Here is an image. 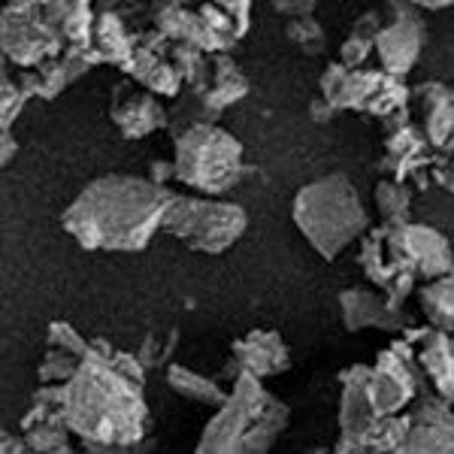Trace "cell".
<instances>
[{
	"label": "cell",
	"instance_id": "14",
	"mask_svg": "<svg viewBox=\"0 0 454 454\" xmlns=\"http://www.w3.org/2000/svg\"><path fill=\"white\" fill-rule=\"evenodd\" d=\"M340 312H342V325L346 331H376L385 333H400L406 327V315L403 309H391L385 297H379L376 291L367 288H348L340 294Z\"/></svg>",
	"mask_w": 454,
	"mask_h": 454
},
{
	"label": "cell",
	"instance_id": "32",
	"mask_svg": "<svg viewBox=\"0 0 454 454\" xmlns=\"http://www.w3.org/2000/svg\"><path fill=\"white\" fill-rule=\"evenodd\" d=\"M315 4L318 0H273V10L282 12V16H309L315 10Z\"/></svg>",
	"mask_w": 454,
	"mask_h": 454
},
{
	"label": "cell",
	"instance_id": "28",
	"mask_svg": "<svg viewBox=\"0 0 454 454\" xmlns=\"http://www.w3.org/2000/svg\"><path fill=\"white\" fill-rule=\"evenodd\" d=\"M79 361H82V357L70 355V351H64V348L49 346L46 357H43V364H40V370H36V376H40V382H67L73 372H76Z\"/></svg>",
	"mask_w": 454,
	"mask_h": 454
},
{
	"label": "cell",
	"instance_id": "19",
	"mask_svg": "<svg viewBox=\"0 0 454 454\" xmlns=\"http://www.w3.org/2000/svg\"><path fill=\"white\" fill-rule=\"evenodd\" d=\"M91 49L98 52L100 64L124 67L130 58V49H134V34L128 31V21L115 16V12L100 10V16H94L91 27Z\"/></svg>",
	"mask_w": 454,
	"mask_h": 454
},
{
	"label": "cell",
	"instance_id": "22",
	"mask_svg": "<svg viewBox=\"0 0 454 454\" xmlns=\"http://www.w3.org/2000/svg\"><path fill=\"white\" fill-rule=\"evenodd\" d=\"M19 85H21V91H25L27 98L55 100L70 82H67V76H64L61 64H58V55H55V58H46V61L34 64V67H25Z\"/></svg>",
	"mask_w": 454,
	"mask_h": 454
},
{
	"label": "cell",
	"instance_id": "12",
	"mask_svg": "<svg viewBox=\"0 0 454 454\" xmlns=\"http://www.w3.org/2000/svg\"><path fill=\"white\" fill-rule=\"evenodd\" d=\"M113 124L121 130V137L137 140V137H149L155 130L167 128V109L152 91H134L130 85H115L113 91Z\"/></svg>",
	"mask_w": 454,
	"mask_h": 454
},
{
	"label": "cell",
	"instance_id": "9",
	"mask_svg": "<svg viewBox=\"0 0 454 454\" xmlns=\"http://www.w3.org/2000/svg\"><path fill=\"white\" fill-rule=\"evenodd\" d=\"M424 40H427V25H424L419 6H412L409 0H387L385 21L372 36V49H376L385 73L406 76L419 64Z\"/></svg>",
	"mask_w": 454,
	"mask_h": 454
},
{
	"label": "cell",
	"instance_id": "6",
	"mask_svg": "<svg viewBox=\"0 0 454 454\" xmlns=\"http://www.w3.org/2000/svg\"><path fill=\"white\" fill-rule=\"evenodd\" d=\"M160 231H167L179 243L207 254L227 252L248 231V212L239 203L218 197H197L170 192V200L160 215Z\"/></svg>",
	"mask_w": 454,
	"mask_h": 454
},
{
	"label": "cell",
	"instance_id": "7",
	"mask_svg": "<svg viewBox=\"0 0 454 454\" xmlns=\"http://www.w3.org/2000/svg\"><path fill=\"white\" fill-rule=\"evenodd\" d=\"M70 0H6L0 10V52L19 67H34L64 52V12Z\"/></svg>",
	"mask_w": 454,
	"mask_h": 454
},
{
	"label": "cell",
	"instance_id": "3",
	"mask_svg": "<svg viewBox=\"0 0 454 454\" xmlns=\"http://www.w3.org/2000/svg\"><path fill=\"white\" fill-rule=\"evenodd\" d=\"M203 430L197 451L200 454H261L276 445L288 427V406L273 397L252 372H237L231 394L218 403Z\"/></svg>",
	"mask_w": 454,
	"mask_h": 454
},
{
	"label": "cell",
	"instance_id": "21",
	"mask_svg": "<svg viewBox=\"0 0 454 454\" xmlns=\"http://www.w3.org/2000/svg\"><path fill=\"white\" fill-rule=\"evenodd\" d=\"M421 309L427 315V321L436 331H449L454 325V285L451 273L449 276H436L427 279V285L421 288Z\"/></svg>",
	"mask_w": 454,
	"mask_h": 454
},
{
	"label": "cell",
	"instance_id": "29",
	"mask_svg": "<svg viewBox=\"0 0 454 454\" xmlns=\"http://www.w3.org/2000/svg\"><path fill=\"white\" fill-rule=\"evenodd\" d=\"M46 340H49V346H52V348H64V351H70V355H76V357H82L85 348H88V342L79 336L76 327L64 325V321H55V325L49 327Z\"/></svg>",
	"mask_w": 454,
	"mask_h": 454
},
{
	"label": "cell",
	"instance_id": "23",
	"mask_svg": "<svg viewBox=\"0 0 454 454\" xmlns=\"http://www.w3.org/2000/svg\"><path fill=\"white\" fill-rule=\"evenodd\" d=\"M376 207L382 215V224H403L409 222V209H412V194L397 179H385L376 185Z\"/></svg>",
	"mask_w": 454,
	"mask_h": 454
},
{
	"label": "cell",
	"instance_id": "37",
	"mask_svg": "<svg viewBox=\"0 0 454 454\" xmlns=\"http://www.w3.org/2000/svg\"><path fill=\"white\" fill-rule=\"evenodd\" d=\"M412 6H419V10H442V6H449L451 0H409Z\"/></svg>",
	"mask_w": 454,
	"mask_h": 454
},
{
	"label": "cell",
	"instance_id": "27",
	"mask_svg": "<svg viewBox=\"0 0 454 454\" xmlns=\"http://www.w3.org/2000/svg\"><path fill=\"white\" fill-rule=\"evenodd\" d=\"M94 27V6L91 0H70L64 12V43L67 46H88Z\"/></svg>",
	"mask_w": 454,
	"mask_h": 454
},
{
	"label": "cell",
	"instance_id": "25",
	"mask_svg": "<svg viewBox=\"0 0 454 454\" xmlns=\"http://www.w3.org/2000/svg\"><path fill=\"white\" fill-rule=\"evenodd\" d=\"M285 36H288L291 46H297V52L303 55H321L327 46L325 27L309 16H291L288 25H285Z\"/></svg>",
	"mask_w": 454,
	"mask_h": 454
},
{
	"label": "cell",
	"instance_id": "24",
	"mask_svg": "<svg viewBox=\"0 0 454 454\" xmlns=\"http://www.w3.org/2000/svg\"><path fill=\"white\" fill-rule=\"evenodd\" d=\"M25 449L27 451H70V430L64 421H36L25 427Z\"/></svg>",
	"mask_w": 454,
	"mask_h": 454
},
{
	"label": "cell",
	"instance_id": "35",
	"mask_svg": "<svg viewBox=\"0 0 454 454\" xmlns=\"http://www.w3.org/2000/svg\"><path fill=\"white\" fill-rule=\"evenodd\" d=\"M152 167H155V170H152L149 179L158 182V185H167V179L173 176V164H167V160H155Z\"/></svg>",
	"mask_w": 454,
	"mask_h": 454
},
{
	"label": "cell",
	"instance_id": "17",
	"mask_svg": "<svg viewBox=\"0 0 454 454\" xmlns=\"http://www.w3.org/2000/svg\"><path fill=\"white\" fill-rule=\"evenodd\" d=\"M419 367L424 370V376L434 382V391L439 397L451 400V333L449 331H424L419 340Z\"/></svg>",
	"mask_w": 454,
	"mask_h": 454
},
{
	"label": "cell",
	"instance_id": "11",
	"mask_svg": "<svg viewBox=\"0 0 454 454\" xmlns=\"http://www.w3.org/2000/svg\"><path fill=\"white\" fill-rule=\"evenodd\" d=\"M370 367L355 364L342 372V400H340V430L342 439L336 451H370V436L376 430L379 415L372 412L367 391Z\"/></svg>",
	"mask_w": 454,
	"mask_h": 454
},
{
	"label": "cell",
	"instance_id": "31",
	"mask_svg": "<svg viewBox=\"0 0 454 454\" xmlns=\"http://www.w3.org/2000/svg\"><path fill=\"white\" fill-rule=\"evenodd\" d=\"M155 4H158V0H98L100 10L115 12V16H121L124 21L134 19V16H140L143 10H149V16H152Z\"/></svg>",
	"mask_w": 454,
	"mask_h": 454
},
{
	"label": "cell",
	"instance_id": "13",
	"mask_svg": "<svg viewBox=\"0 0 454 454\" xmlns=\"http://www.w3.org/2000/svg\"><path fill=\"white\" fill-rule=\"evenodd\" d=\"M233 367L239 372H252L258 379L279 376L291 367V351L285 346L282 333L276 331H252L243 340L233 342Z\"/></svg>",
	"mask_w": 454,
	"mask_h": 454
},
{
	"label": "cell",
	"instance_id": "26",
	"mask_svg": "<svg viewBox=\"0 0 454 454\" xmlns=\"http://www.w3.org/2000/svg\"><path fill=\"white\" fill-rule=\"evenodd\" d=\"M27 104V94L21 91L19 82L10 79V70H6V55L0 52V137L10 134L12 121L19 119V113Z\"/></svg>",
	"mask_w": 454,
	"mask_h": 454
},
{
	"label": "cell",
	"instance_id": "5",
	"mask_svg": "<svg viewBox=\"0 0 454 454\" xmlns=\"http://www.w3.org/2000/svg\"><path fill=\"white\" fill-rule=\"evenodd\" d=\"M246 173L243 145L212 121H192L176 134L173 176L200 194H227Z\"/></svg>",
	"mask_w": 454,
	"mask_h": 454
},
{
	"label": "cell",
	"instance_id": "16",
	"mask_svg": "<svg viewBox=\"0 0 454 454\" xmlns=\"http://www.w3.org/2000/svg\"><path fill=\"white\" fill-rule=\"evenodd\" d=\"M391 179L406 182L415 170H421L427 164V137L421 130H415L412 124H400V128L387 130L385 143V160Z\"/></svg>",
	"mask_w": 454,
	"mask_h": 454
},
{
	"label": "cell",
	"instance_id": "15",
	"mask_svg": "<svg viewBox=\"0 0 454 454\" xmlns=\"http://www.w3.org/2000/svg\"><path fill=\"white\" fill-rule=\"evenodd\" d=\"M192 94L200 98V104L209 109V113H222L231 104H237V100H243L248 94V79L239 73L237 64L231 61L224 52H218L212 61L207 64V76H203V82L192 88Z\"/></svg>",
	"mask_w": 454,
	"mask_h": 454
},
{
	"label": "cell",
	"instance_id": "34",
	"mask_svg": "<svg viewBox=\"0 0 454 454\" xmlns=\"http://www.w3.org/2000/svg\"><path fill=\"white\" fill-rule=\"evenodd\" d=\"M16 152H19V143L12 140V134H4L0 137V167H6L12 158H16Z\"/></svg>",
	"mask_w": 454,
	"mask_h": 454
},
{
	"label": "cell",
	"instance_id": "36",
	"mask_svg": "<svg viewBox=\"0 0 454 454\" xmlns=\"http://www.w3.org/2000/svg\"><path fill=\"white\" fill-rule=\"evenodd\" d=\"M215 4L227 6V10L239 12V16H248V6H252V0H215Z\"/></svg>",
	"mask_w": 454,
	"mask_h": 454
},
{
	"label": "cell",
	"instance_id": "1",
	"mask_svg": "<svg viewBox=\"0 0 454 454\" xmlns=\"http://www.w3.org/2000/svg\"><path fill=\"white\" fill-rule=\"evenodd\" d=\"M106 340L88 342L76 372L61 382V419L88 451H128L149 434L143 385L109 364Z\"/></svg>",
	"mask_w": 454,
	"mask_h": 454
},
{
	"label": "cell",
	"instance_id": "18",
	"mask_svg": "<svg viewBox=\"0 0 454 454\" xmlns=\"http://www.w3.org/2000/svg\"><path fill=\"white\" fill-rule=\"evenodd\" d=\"M419 98L424 100V137H427V143L434 145V149H445L449 152L451 145V88L442 85V82H427L421 85Z\"/></svg>",
	"mask_w": 454,
	"mask_h": 454
},
{
	"label": "cell",
	"instance_id": "20",
	"mask_svg": "<svg viewBox=\"0 0 454 454\" xmlns=\"http://www.w3.org/2000/svg\"><path fill=\"white\" fill-rule=\"evenodd\" d=\"M167 385H170L179 397L203 403V406H218L227 394L215 379L200 376V372L182 367V364H170V367H167Z\"/></svg>",
	"mask_w": 454,
	"mask_h": 454
},
{
	"label": "cell",
	"instance_id": "10",
	"mask_svg": "<svg viewBox=\"0 0 454 454\" xmlns=\"http://www.w3.org/2000/svg\"><path fill=\"white\" fill-rule=\"evenodd\" d=\"M454 449V419H451V400L439 394H424L419 403L406 406V434H403L397 451H442Z\"/></svg>",
	"mask_w": 454,
	"mask_h": 454
},
{
	"label": "cell",
	"instance_id": "8",
	"mask_svg": "<svg viewBox=\"0 0 454 454\" xmlns=\"http://www.w3.org/2000/svg\"><path fill=\"white\" fill-rule=\"evenodd\" d=\"M415 355L412 342L397 340L391 342L385 351H379L376 367H370L367 391L372 412L382 419V415H397L409 406L421 391V376L415 370Z\"/></svg>",
	"mask_w": 454,
	"mask_h": 454
},
{
	"label": "cell",
	"instance_id": "33",
	"mask_svg": "<svg viewBox=\"0 0 454 454\" xmlns=\"http://www.w3.org/2000/svg\"><path fill=\"white\" fill-rule=\"evenodd\" d=\"M333 113H336V109H333L331 104H327L325 98H318V100H315V104L309 106V115H312V119L318 121V124H327V121H331V119H333Z\"/></svg>",
	"mask_w": 454,
	"mask_h": 454
},
{
	"label": "cell",
	"instance_id": "30",
	"mask_svg": "<svg viewBox=\"0 0 454 454\" xmlns=\"http://www.w3.org/2000/svg\"><path fill=\"white\" fill-rule=\"evenodd\" d=\"M370 52H372V40H367V36H357V34H348V40L342 43L340 64H346V67H364V61L370 58Z\"/></svg>",
	"mask_w": 454,
	"mask_h": 454
},
{
	"label": "cell",
	"instance_id": "2",
	"mask_svg": "<svg viewBox=\"0 0 454 454\" xmlns=\"http://www.w3.org/2000/svg\"><path fill=\"white\" fill-rule=\"evenodd\" d=\"M170 188L143 176H100L64 209L61 224L82 248L140 252L160 231Z\"/></svg>",
	"mask_w": 454,
	"mask_h": 454
},
{
	"label": "cell",
	"instance_id": "4",
	"mask_svg": "<svg viewBox=\"0 0 454 454\" xmlns=\"http://www.w3.org/2000/svg\"><path fill=\"white\" fill-rule=\"evenodd\" d=\"M294 224L321 258H336L370 231V215L355 182L342 173H331L297 192Z\"/></svg>",
	"mask_w": 454,
	"mask_h": 454
}]
</instances>
